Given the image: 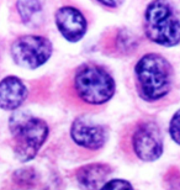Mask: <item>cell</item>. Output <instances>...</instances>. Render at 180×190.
I'll return each mask as SVG.
<instances>
[{
    "instance_id": "6da1fadb",
    "label": "cell",
    "mask_w": 180,
    "mask_h": 190,
    "mask_svg": "<svg viewBox=\"0 0 180 190\" xmlns=\"http://www.w3.org/2000/svg\"><path fill=\"white\" fill-rule=\"evenodd\" d=\"M137 87L147 101H157L169 93L171 88V66L163 56L147 53L137 62Z\"/></svg>"
},
{
    "instance_id": "7a4b0ae2",
    "label": "cell",
    "mask_w": 180,
    "mask_h": 190,
    "mask_svg": "<svg viewBox=\"0 0 180 190\" xmlns=\"http://www.w3.org/2000/svg\"><path fill=\"white\" fill-rule=\"evenodd\" d=\"M144 33L154 43L164 47L180 42V19L168 0H152L144 12Z\"/></svg>"
},
{
    "instance_id": "3957f363",
    "label": "cell",
    "mask_w": 180,
    "mask_h": 190,
    "mask_svg": "<svg viewBox=\"0 0 180 190\" xmlns=\"http://www.w3.org/2000/svg\"><path fill=\"white\" fill-rule=\"evenodd\" d=\"M9 127L15 139L14 152L21 162L35 158L48 136L47 124L26 112H15L10 117Z\"/></svg>"
},
{
    "instance_id": "277c9868",
    "label": "cell",
    "mask_w": 180,
    "mask_h": 190,
    "mask_svg": "<svg viewBox=\"0 0 180 190\" xmlns=\"http://www.w3.org/2000/svg\"><path fill=\"white\" fill-rule=\"evenodd\" d=\"M74 90L84 103L101 105L112 98L115 82L105 68L91 63L83 64L75 72Z\"/></svg>"
},
{
    "instance_id": "5b68a950",
    "label": "cell",
    "mask_w": 180,
    "mask_h": 190,
    "mask_svg": "<svg viewBox=\"0 0 180 190\" xmlns=\"http://www.w3.org/2000/svg\"><path fill=\"white\" fill-rule=\"evenodd\" d=\"M53 51L51 41L41 35H25L12 42L10 53L17 66L36 69L50 59Z\"/></svg>"
},
{
    "instance_id": "8992f818",
    "label": "cell",
    "mask_w": 180,
    "mask_h": 190,
    "mask_svg": "<svg viewBox=\"0 0 180 190\" xmlns=\"http://www.w3.org/2000/svg\"><path fill=\"white\" fill-rule=\"evenodd\" d=\"M133 150L138 158L143 160H156L163 152V141L159 127L153 122L138 125L133 133Z\"/></svg>"
},
{
    "instance_id": "52a82bcc",
    "label": "cell",
    "mask_w": 180,
    "mask_h": 190,
    "mask_svg": "<svg viewBox=\"0 0 180 190\" xmlns=\"http://www.w3.org/2000/svg\"><path fill=\"white\" fill-rule=\"evenodd\" d=\"M54 22L60 35L69 42L80 41L88 29L85 16L79 9L71 5L60 6L56 11Z\"/></svg>"
},
{
    "instance_id": "ba28073f",
    "label": "cell",
    "mask_w": 180,
    "mask_h": 190,
    "mask_svg": "<svg viewBox=\"0 0 180 190\" xmlns=\"http://www.w3.org/2000/svg\"><path fill=\"white\" fill-rule=\"evenodd\" d=\"M72 138L77 144L89 150H98L106 141V130L104 126L93 122L88 117L77 118L71 129Z\"/></svg>"
},
{
    "instance_id": "9c48e42d",
    "label": "cell",
    "mask_w": 180,
    "mask_h": 190,
    "mask_svg": "<svg viewBox=\"0 0 180 190\" xmlns=\"http://www.w3.org/2000/svg\"><path fill=\"white\" fill-rule=\"evenodd\" d=\"M27 96L24 82L15 75H8L0 80V108L3 110H16Z\"/></svg>"
},
{
    "instance_id": "30bf717a",
    "label": "cell",
    "mask_w": 180,
    "mask_h": 190,
    "mask_svg": "<svg viewBox=\"0 0 180 190\" xmlns=\"http://www.w3.org/2000/svg\"><path fill=\"white\" fill-rule=\"evenodd\" d=\"M110 173L111 168L106 164H88L78 170L77 179L83 190H100Z\"/></svg>"
},
{
    "instance_id": "8fae6325",
    "label": "cell",
    "mask_w": 180,
    "mask_h": 190,
    "mask_svg": "<svg viewBox=\"0 0 180 190\" xmlns=\"http://www.w3.org/2000/svg\"><path fill=\"white\" fill-rule=\"evenodd\" d=\"M138 47L137 37L126 29L117 30L114 37V48L121 54H130Z\"/></svg>"
},
{
    "instance_id": "7c38bea8",
    "label": "cell",
    "mask_w": 180,
    "mask_h": 190,
    "mask_svg": "<svg viewBox=\"0 0 180 190\" xmlns=\"http://www.w3.org/2000/svg\"><path fill=\"white\" fill-rule=\"evenodd\" d=\"M16 9L22 22L29 25L42 11V4L40 0H17Z\"/></svg>"
},
{
    "instance_id": "4fadbf2b",
    "label": "cell",
    "mask_w": 180,
    "mask_h": 190,
    "mask_svg": "<svg viewBox=\"0 0 180 190\" xmlns=\"http://www.w3.org/2000/svg\"><path fill=\"white\" fill-rule=\"evenodd\" d=\"M12 179L20 186H32L36 181V173L32 168H21L14 173Z\"/></svg>"
},
{
    "instance_id": "5bb4252c",
    "label": "cell",
    "mask_w": 180,
    "mask_h": 190,
    "mask_svg": "<svg viewBox=\"0 0 180 190\" xmlns=\"http://www.w3.org/2000/svg\"><path fill=\"white\" fill-rule=\"evenodd\" d=\"M169 132H170V136L173 137V139L180 144V110L176 111L171 118L170 126H169Z\"/></svg>"
},
{
    "instance_id": "9a60e30c",
    "label": "cell",
    "mask_w": 180,
    "mask_h": 190,
    "mask_svg": "<svg viewBox=\"0 0 180 190\" xmlns=\"http://www.w3.org/2000/svg\"><path fill=\"white\" fill-rule=\"evenodd\" d=\"M100 190H133V188L126 180L115 179L112 181H109L106 184H104V186Z\"/></svg>"
},
{
    "instance_id": "2e32d148",
    "label": "cell",
    "mask_w": 180,
    "mask_h": 190,
    "mask_svg": "<svg viewBox=\"0 0 180 190\" xmlns=\"http://www.w3.org/2000/svg\"><path fill=\"white\" fill-rule=\"evenodd\" d=\"M99 4H101L102 6H105V8H109V9H116L119 8L121 5L122 0H96Z\"/></svg>"
}]
</instances>
